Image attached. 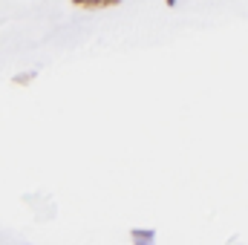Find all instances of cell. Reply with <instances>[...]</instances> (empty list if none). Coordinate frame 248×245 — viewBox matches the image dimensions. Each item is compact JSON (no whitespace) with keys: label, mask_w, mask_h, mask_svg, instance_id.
Returning <instances> with one entry per match:
<instances>
[{"label":"cell","mask_w":248,"mask_h":245,"mask_svg":"<svg viewBox=\"0 0 248 245\" xmlns=\"http://www.w3.org/2000/svg\"><path fill=\"white\" fill-rule=\"evenodd\" d=\"M72 6L78 9H87V12H95V9H113V6H122V0H69Z\"/></svg>","instance_id":"cell-1"},{"label":"cell","mask_w":248,"mask_h":245,"mask_svg":"<svg viewBox=\"0 0 248 245\" xmlns=\"http://www.w3.org/2000/svg\"><path fill=\"white\" fill-rule=\"evenodd\" d=\"M165 3H168V6H170V9H173V6H176V3H179V0H165Z\"/></svg>","instance_id":"cell-4"},{"label":"cell","mask_w":248,"mask_h":245,"mask_svg":"<svg viewBox=\"0 0 248 245\" xmlns=\"http://www.w3.org/2000/svg\"><path fill=\"white\" fill-rule=\"evenodd\" d=\"M35 78H38V69H29V72H20V75H15V78H12V81H15V84H20V87H23V84H32V81H35Z\"/></svg>","instance_id":"cell-3"},{"label":"cell","mask_w":248,"mask_h":245,"mask_svg":"<svg viewBox=\"0 0 248 245\" xmlns=\"http://www.w3.org/2000/svg\"><path fill=\"white\" fill-rule=\"evenodd\" d=\"M130 237L136 243H153L156 240V231L153 228H130Z\"/></svg>","instance_id":"cell-2"}]
</instances>
